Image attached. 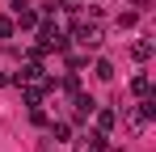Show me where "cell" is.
I'll list each match as a JSON object with an SVG mask.
<instances>
[{
    "instance_id": "e0dca14e",
    "label": "cell",
    "mask_w": 156,
    "mask_h": 152,
    "mask_svg": "<svg viewBox=\"0 0 156 152\" xmlns=\"http://www.w3.org/2000/svg\"><path fill=\"white\" fill-rule=\"evenodd\" d=\"M0 85H9V76H4V72H0Z\"/></svg>"
},
{
    "instance_id": "2e32d148",
    "label": "cell",
    "mask_w": 156,
    "mask_h": 152,
    "mask_svg": "<svg viewBox=\"0 0 156 152\" xmlns=\"http://www.w3.org/2000/svg\"><path fill=\"white\" fill-rule=\"evenodd\" d=\"M30 0H9V9H13V13H17V9H26Z\"/></svg>"
},
{
    "instance_id": "277c9868",
    "label": "cell",
    "mask_w": 156,
    "mask_h": 152,
    "mask_svg": "<svg viewBox=\"0 0 156 152\" xmlns=\"http://www.w3.org/2000/svg\"><path fill=\"white\" fill-rule=\"evenodd\" d=\"M13 21L21 25V30H38L42 17H38V9H30V4H26V9H17V13H13Z\"/></svg>"
},
{
    "instance_id": "8fae6325",
    "label": "cell",
    "mask_w": 156,
    "mask_h": 152,
    "mask_svg": "<svg viewBox=\"0 0 156 152\" xmlns=\"http://www.w3.org/2000/svg\"><path fill=\"white\" fill-rule=\"evenodd\" d=\"M84 144H89V148H110V144H105V131H89Z\"/></svg>"
},
{
    "instance_id": "9c48e42d",
    "label": "cell",
    "mask_w": 156,
    "mask_h": 152,
    "mask_svg": "<svg viewBox=\"0 0 156 152\" xmlns=\"http://www.w3.org/2000/svg\"><path fill=\"white\" fill-rule=\"evenodd\" d=\"M93 76H97V80H114V63H110V59H97V63H93Z\"/></svg>"
},
{
    "instance_id": "ba28073f",
    "label": "cell",
    "mask_w": 156,
    "mask_h": 152,
    "mask_svg": "<svg viewBox=\"0 0 156 152\" xmlns=\"http://www.w3.org/2000/svg\"><path fill=\"white\" fill-rule=\"evenodd\" d=\"M47 127H51V139H55V144H63V139L72 135V123H63V118H59V123H47Z\"/></svg>"
},
{
    "instance_id": "5b68a950",
    "label": "cell",
    "mask_w": 156,
    "mask_h": 152,
    "mask_svg": "<svg viewBox=\"0 0 156 152\" xmlns=\"http://www.w3.org/2000/svg\"><path fill=\"white\" fill-rule=\"evenodd\" d=\"M122 118H127V131H131V135H139V131L148 127V114H144V110H122Z\"/></svg>"
},
{
    "instance_id": "7c38bea8",
    "label": "cell",
    "mask_w": 156,
    "mask_h": 152,
    "mask_svg": "<svg viewBox=\"0 0 156 152\" xmlns=\"http://www.w3.org/2000/svg\"><path fill=\"white\" fill-rule=\"evenodd\" d=\"M17 34V21L13 17H0V38H13Z\"/></svg>"
},
{
    "instance_id": "30bf717a",
    "label": "cell",
    "mask_w": 156,
    "mask_h": 152,
    "mask_svg": "<svg viewBox=\"0 0 156 152\" xmlns=\"http://www.w3.org/2000/svg\"><path fill=\"white\" fill-rule=\"evenodd\" d=\"M30 123H34V127H47L51 118H47V110H42V106H30Z\"/></svg>"
},
{
    "instance_id": "3957f363",
    "label": "cell",
    "mask_w": 156,
    "mask_h": 152,
    "mask_svg": "<svg viewBox=\"0 0 156 152\" xmlns=\"http://www.w3.org/2000/svg\"><path fill=\"white\" fill-rule=\"evenodd\" d=\"M93 123H97V131H114V123H118V110H110V106H93Z\"/></svg>"
},
{
    "instance_id": "6da1fadb",
    "label": "cell",
    "mask_w": 156,
    "mask_h": 152,
    "mask_svg": "<svg viewBox=\"0 0 156 152\" xmlns=\"http://www.w3.org/2000/svg\"><path fill=\"white\" fill-rule=\"evenodd\" d=\"M72 38H76L84 51H93V47H101L105 34H101V25L93 21V17H76V21H72Z\"/></svg>"
},
{
    "instance_id": "7a4b0ae2",
    "label": "cell",
    "mask_w": 156,
    "mask_h": 152,
    "mask_svg": "<svg viewBox=\"0 0 156 152\" xmlns=\"http://www.w3.org/2000/svg\"><path fill=\"white\" fill-rule=\"evenodd\" d=\"M38 47L42 51H68V34L47 17V21H38Z\"/></svg>"
},
{
    "instance_id": "8992f818",
    "label": "cell",
    "mask_w": 156,
    "mask_h": 152,
    "mask_svg": "<svg viewBox=\"0 0 156 152\" xmlns=\"http://www.w3.org/2000/svg\"><path fill=\"white\" fill-rule=\"evenodd\" d=\"M131 93H135V97H152V80H148L144 72H139L135 80H131Z\"/></svg>"
},
{
    "instance_id": "5bb4252c",
    "label": "cell",
    "mask_w": 156,
    "mask_h": 152,
    "mask_svg": "<svg viewBox=\"0 0 156 152\" xmlns=\"http://www.w3.org/2000/svg\"><path fill=\"white\" fill-rule=\"evenodd\" d=\"M135 21H139V13H135V9H131V13H118V30H131Z\"/></svg>"
},
{
    "instance_id": "4fadbf2b",
    "label": "cell",
    "mask_w": 156,
    "mask_h": 152,
    "mask_svg": "<svg viewBox=\"0 0 156 152\" xmlns=\"http://www.w3.org/2000/svg\"><path fill=\"white\" fill-rule=\"evenodd\" d=\"M63 89L76 97V93H80V76H76V72H68V76H63Z\"/></svg>"
},
{
    "instance_id": "9a60e30c",
    "label": "cell",
    "mask_w": 156,
    "mask_h": 152,
    "mask_svg": "<svg viewBox=\"0 0 156 152\" xmlns=\"http://www.w3.org/2000/svg\"><path fill=\"white\" fill-rule=\"evenodd\" d=\"M135 4V13H144V9H152V0H131Z\"/></svg>"
},
{
    "instance_id": "52a82bcc",
    "label": "cell",
    "mask_w": 156,
    "mask_h": 152,
    "mask_svg": "<svg viewBox=\"0 0 156 152\" xmlns=\"http://www.w3.org/2000/svg\"><path fill=\"white\" fill-rule=\"evenodd\" d=\"M131 55H135L139 63H148V59H152V42H148V38H139V42H131Z\"/></svg>"
}]
</instances>
